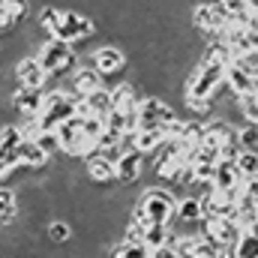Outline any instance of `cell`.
Listing matches in <instances>:
<instances>
[{"mask_svg": "<svg viewBox=\"0 0 258 258\" xmlns=\"http://www.w3.org/2000/svg\"><path fill=\"white\" fill-rule=\"evenodd\" d=\"M177 195L162 186H147L138 195V204L132 207V216L144 225H171L177 219Z\"/></svg>", "mask_w": 258, "mask_h": 258, "instance_id": "cell-1", "label": "cell"}, {"mask_svg": "<svg viewBox=\"0 0 258 258\" xmlns=\"http://www.w3.org/2000/svg\"><path fill=\"white\" fill-rule=\"evenodd\" d=\"M39 63H42V69L54 78V75H63V72H75L78 69V54L72 51V45L69 42H63V39H48L42 48H39Z\"/></svg>", "mask_w": 258, "mask_h": 258, "instance_id": "cell-2", "label": "cell"}, {"mask_svg": "<svg viewBox=\"0 0 258 258\" xmlns=\"http://www.w3.org/2000/svg\"><path fill=\"white\" fill-rule=\"evenodd\" d=\"M51 36H54V39H63V42H69V45L87 42V39L96 36V21H93L90 15L75 12V9H63V12H60V24L54 27Z\"/></svg>", "mask_w": 258, "mask_h": 258, "instance_id": "cell-3", "label": "cell"}, {"mask_svg": "<svg viewBox=\"0 0 258 258\" xmlns=\"http://www.w3.org/2000/svg\"><path fill=\"white\" fill-rule=\"evenodd\" d=\"M12 72H15V78H18L21 87H33V90H45L48 81H51V75L42 69V63H39L36 54H24V57H18V63H15Z\"/></svg>", "mask_w": 258, "mask_h": 258, "instance_id": "cell-4", "label": "cell"}, {"mask_svg": "<svg viewBox=\"0 0 258 258\" xmlns=\"http://www.w3.org/2000/svg\"><path fill=\"white\" fill-rule=\"evenodd\" d=\"M87 57H90L87 63L93 66V69H99L102 75H114V72H120L126 66V51L120 45H108V42H102L99 48H93Z\"/></svg>", "mask_w": 258, "mask_h": 258, "instance_id": "cell-5", "label": "cell"}, {"mask_svg": "<svg viewBox=\"0 0 258 258\" xmlns=\"http://www.w3.org/2000/svg\"><path fill=\"white\" fill-rule=\"evenodd\" d=\"M42 105H45V90H33V87H18L12 93V108L21 114V120H30V117H39L42 114Z\"/></svg>", "mask_w": 258, "mask_h": 258, "instance_id": "cell-6", "label": "cell"}, {"mask_svg": "<svg viewBox=\"0 0 258 258\" xmlns=\"http://www.w3.org/2000/svg\"><path fill=\"white\" fill-rule=\"evenodd\" d=\"M84 171H87V177H90L96 186H111V183L117 180V165H114L111 159H105L102 153L84 156Z\"/></svg>", "mask_w": 258, "mask_h": 258, "instance_id": "cell-7", "label": "cell"}, {"mask_svg": "<svg viewBox=\"0 0 258 258\" xmlns=\"http://www.w3.org/2000/svg\"><path fill=\"white\" fill-rule=\"evenodd\" d=\"M243 171H240V165L234 162V159H219V165H216V177H213V186L219 189V192H234V189H240L243 186Z\"/></svg>", "mask_w": 258, "mask_h": 258, "instance_id": "cell-8", "label": "cell"}, {"mask_svg": "<svg viewBox=\"0 0 258 258\" xmlns=\"http://www.w3.org/2000/svg\"><path fill=\"white\" fill-rule=\"evenodd\" d=\"M141 168H144V153L141 150H126L117 162V183L120 186H132L141 180Z\"/></svg>", "mask_w": 258, "mask_h": 258, "instance_id": "cell-9", "label": "cell"}, {"mask_svg": "<svg viewBox=\"0 0 258 258\" xmlns=\"http://www.w3.org/2000/svg\"><path fill=\"white\" fill-rule=\"evenodd\" d=\"M69 87L78 93V96H90L93 90H99L102 87V72L99 69H93V66H78L75 72H72V78H69Z\"/></svg>", "mask_w": 258, "mask_h": 258, "instance_id": "cell-10", "label": "cell"}, {"mask_svg": "<svg viewBox=\"0 0 258 258\" xmlns=\"http://www.w3.org/2000/svg\"><path fill=\"white\" fill-rule=\"evenodd\" d=\"M225 84H228V90H231L234 96H246V93H252V84H255V78H252V72L240 63V60H234V63H228Z\"/></svg>", "mask_w": 258, "mask_h": 258, "instance_id": "cell-11", "label": "cell"}, {"mask_svg": "<svg viewBox=\"0 0 258 258\" xmlns=\"http://www.w3.org/2000/svg\"><path fill=\"white\" fill-rule=\"evenodd\" d=\"M18 156H21V165L24 168H45L48 162H51V153L36 141V138H24V144L18 147Z\"/></svg>", "mask_w": 258, "mask_h": 258, "instance_id": "cell-12", "label": "cell"}, {"mask_svg": "<svg viewBox=\"0 0 258 258\" xmlns=\"http://www.w3.org/2000/svg\"><path fill=\"white\" fill-rule=\"evenodd\" d=\"M204 216H207L204 213V201L195 192H186L177 201V222H183V225H201Z\"/></svg>", "mask_w": 258, "mask_h": 258, "instance_id": "cell-13", "label": "cell"}, {"mask_svg": "<svg viewBox=\"0 0 258 258\" xmlns=\"http://www.w3.org/2000/svg\"><path fill=\"white\" fill-rule=\"evenodd\" d=\"M168 144V132L165 126H153V129H138L135 132V150H141L144 156L147 153H156L159 147Z\"/></svg>", "mask_w": 258, "mask_h": 258, "instance_id": "cell-14", "label": "cell"}, {"mask_svg": "<svg viewBox=\"0 0 258 258\" xmlns=\"http://www.w3.org/2000/svg\"><path fill=\"white\" fill-rule=\"evenodd\" d=\"M84 99L90 105V114H96V117H105L108 120V114L114 111V90H108V87H99V90H93Z\"/></svg>", "mask_w": 258, "mask_h": 258, "instance_id": "cell-15", "label": "cell"}, {"mask_svg": "<svg viewBox=\"0 0 258 258\" xmlns=\"http://www.w3.org/2000/svg\"><path fill=\"white\" fill-rule=\"evenodd\" d=\"M24 138H27V132H24L21 123H3V129H0V153H15L24 144Z\"/></svg>", "mask_w": 258, "mask_h": 258, "instance_id": "cell-16", "label": "cell"}, {"mask_svg": "<svg viewBox=\"0 0 258 258\" xmlns=\"http://www.w3.org/2000/svg\"><path fill=\"white\" fill-rule=\"evenodd\" d=\"M153 249L147 243H132V240H117L114 249H111V258H150Z\"/></svg>", "mask_w": 258, "mask_h": 258, "instance_id": "cell-17", "label": "cell"}, {"mask_svg": "<svg viewBox=\"0 0 258 258\" xmlns=\"http://www.w3.org/2000/svg\"><path fill=\"white\" fill-rule=\"evenodd\" d=\"M45 231H48V240H51V243H66V240L72 237V222H69V219H63V216L48 219Z\"/></svg>", "mask_w": 258, "mask_h": 258, "instance_id": "cell-18", "label": "cell"}, {"mask_svg": "<svg viewBox=\"0 0 258 258\" xmlns=\"http://www.w3.org/2000/svg\"><path fill=\"white\" fill-rule=\"evenodd\" d=\"M144 243L150 249H159L165 243H171V225H147L144 231Z\"/></svg>", "mask_w": 258, "mask_h": 258, "instance_id": "cell-19", "label": "cell"}, {"mask_svg": "<svg viewBox=\"0 0 258 258\" xmlns=\"http://www.w3.org/2000/svg\"><path fill=\"white\" fill-rule=\"evenodd\" d=\"M237 108H240L243 123H258V96H255V93L237 96Z\"/></svg>", "mask_w": 258, "mask_h": 258, "instance_id": "cell-20", "label": "cell"}, {"mask_svg": "<svg viewBox=\"0 0 258 258\" xmlns=\"http://www.w3.org/2000/svg\"><path fill=\"white\" fill-rule=\"evenodd\" d=\"M237 141L243 150H258V123H240L237 126Z\"/></svg>", "mask_w": 258, "mask_h": 258, "instance_id": "cell-21", "label": "cell"}, {"mask_svg": "<svg viewBox=\"0 0 258 258\" xmlns=\"http://www.w3.org/2000/svg\"><path fill=\"white\" fill-rule=\"evenodd\" d=\"M237 165H240L243 177H255L258 174V150H243L237 156Z\"/></svg>", "mask_w": 258, "mask_h": 258, "instance_id": "cell-22", "label": "cell"}, {"mask_svg": "<svg viewBox=\"0 0 258 258\" xmlns=\"http://www.w3.org/2000/svg\"><path fill=\"white\" fill-rule=\"evenodd\" d=\"M237 258H258V234H243L240 243L234 246Z\"/></svg>", "mask_w": 258, "mask_h": 258, "instance_id": "cell-23", "label": "cell"}, {"mask_svg": "<svg viewBox=\"0 0 258 258\" xmlns=\"http://www.w3.org/2000/svg\"><path fill=\"white\" fill-rule=\"evenodd\" d=\"M240 63L252 72V78H258V51H249L246 57H240Z\"/></svg>", "mask_w": 258, "mask_h": 258, "instance_id": "cell-24", "label": "cell"}, {"mask_svg": "<svg viewBox=\"0 0 258 258\" xmlns=\"http://www.w3.org/2000/svg\"><path fill=\"white\" fill-rule=\"evenodd\" d=\"M153 258H183L171 243H165V246H159V249H153Z\"/></svg>", "mask_w": 258, "mask_h": 258, "instance_id": "cell-25", "label": "cell"}, {"mask_svg": "<svg viewBox=\"0 0 258 258\" xmlns=\"http://www.w3.org/2000/svg\"><path fill=\"white\" fill-rule=\"evenodd\" d=\"M243 195H249V198H255V201H258V174L243 180Z\"/></svg>", "mask_w": 258, "mask_h": 258, "instance_id": "cell-26", "label": "cell"}, {"mask_svg": "<svg viewBox=\"0 0 258 258\" xmlns=\"http://www.w3.org/2000/svg\"><path fill=\"white\" fill-rule=\"evenodd\" d=\"M252 93H255V96H258V78H255V84H252Z\"/></svg>", "mask_w": 258, "mask_h": 258, "instance_id": "cell-27", "label": "cell"}, {"mask_svg": "<svg viewBox=\"0 0 258 258\" xmlns=\"http://www.w3.org/2000/svg\"><path fill=\"white\" fill-rule=\"evenodd\" d=\"M150 258H153V255H150Z\"/></svg>", "mask_w": 258, "mask_h": 258, "instance_id": "cell-28", "label": "cell"}]
</instances>
